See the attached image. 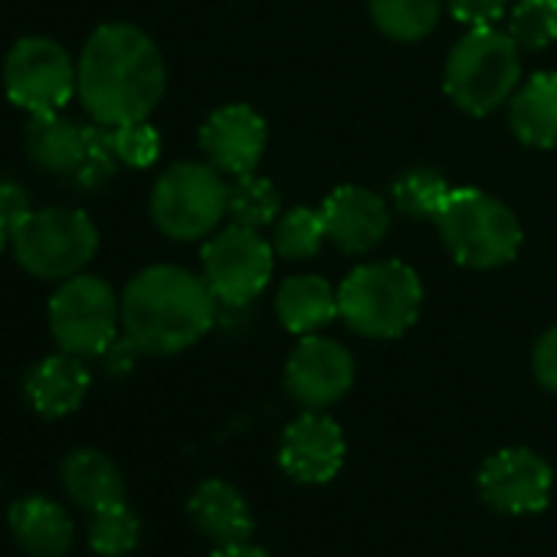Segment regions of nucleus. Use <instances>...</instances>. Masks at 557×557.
Wrapping results in <instances>:
<instances>
[{
  "label": "nucleus",
  "instance_id": "nucleus-15",
  "mask_svg": "<svg viewBox=\"0 0 557 557\" xmlns=\"http://www.w3.org/2000/svg\"><path fill=\"white\" fill-rule=\"evenodd\" d=\"M322 220L329 239L345 252L374 249L391 230V207L368 187L345 184L335 187L322 203Z\"/></svg>",
  "mask_w": 557,
  "mask_h": 557
},
{
  "label": "nucleus",
  "instance_id": "nucleus-11",
  "mask_svg": "<svg viewBox=\"0 0 557 557\" xmlns=\"http://www.w3.org/2000/svg\"><path fill=\"white\" fill-rule=\"evenodd\" d=\"M554 472L544 456L524 446L492 453L479 469V495L502 515H537L547 508Z\"/></svg>",
  "mask_w": 557,
  "mask_h": 557
},
{
  "label": "nucleus",
  "instance_id": "nucleus-10",
  "mask_svg": "<svg viewBox=\"0 0 557 557\" xmlns=\"http://www.w3.org/2000/svg\"><path fill=\"white\" fill-rule=\"evenodd\" d=\"M8 99L30 115H57L76 92V63L47 37H27L4 60Z\"/></svg>",
  "mask_w": 557,
  "mask_h": 557
},
{
  "label": "nucleus",
  "instance_id": "nucleus-1",
  "mask_svg": "<svg viewBox=\"0 0 557 557\" xmlns=\"http://www.w3.org/2000/svg\"><path fill=\"white\" fill-rule=\"evenodd\" d=\"M164 60L154 40L132 24H106L76 63V92L109 128L148 119L164 96Z\"/></svg>",
  "mask_w": 557,
  "mask_h": 557
},
{
  "label": "nucleus",
  "instance_id": "nucleus-9",
  "mask_svg": "<svg viewBox=\"0 0 557 557\" xmlns=\"http://www.w3.org/2000/svg\"><path fill=\"white\" fill-rule=\"evenodd\" d=\"M272 243L252 230L230 223L200 249V275L220 309H249L272 278Z\"/></svg>",
  "mask_w": 557,
  "mask_h": 557
},
{
  "label": "nucleus",
  "instance_id": "nucleus-19",
  "mask_svg": "<svg viewBox=\"0 0 557 557\" xmlns=\"http://www.w3.org/2000/svg\"><path fill=\"white\" fill-rule=\"evenodd\" d=\"M60 482L66 488V495L86 508L89 515L99 511V508H109V505H119L125 502V479H122V469L99 449H73L63 466H60Z\"/></svg>",
  "mask_w": 557,
  "mask_h": 557
},
{
  "label": "nucleus",
  "instance_id": "nucleus-35",
  "mask_svg": "<svg viewBox=\"0 0 557 557\" xmlns=\"http://www.w3.org/2000/svg\"><path fill=\"white\" fill-rule=\"evenodd\" d=\"M210 557H269L262 547H256V544H230V547H213V554Z\"/></svg>",
  "mask_w": 557,
  "mask_h": 557
},
{
  "label": "nucleus",
  "instance_id": "nucleus-30",
  "mask_svg": "<svg viewBox=\"0 0 557 557\" xmlns=\"http://www.w3.org/2000/svg\"><path fill=\"white\" fill-rule=\"evenodd\" d=\"M112 138H115L119 161L128 164V168H148L161 154V135H158V128L148 119L128 122V125H115Z\"/></svg>",
  "mask_w": 557,
  "mask_h": 557
},
{
  "label": "nucleus",
  "instance_id": "nucleus-31",
  "mask_svg": "<svg viewBox=\"0 0 557 557\" xmlns=\"http://www.w3.org/2000/svg\"><path fill=\"white\" fill-rule=\"evenodd\" d=\"M443 4L466 27H492L505 14L508 0H443Z\"/></svg>",
  "mask_w": 557,
  "mask_h": 557
},
{
  "label": "nucleus",
  "instance_id": "nucleus-13",
  "mask_svg": "<svg viewBox=\"0 0 557 557\" xmlns=\"http://www.w3.org/2000/svg\"><path fill=\"white\" fill-rule=\"evenodd\" d=\"M345 453L348 446H345L342 426L322 410H306L283 433V443H278V466H283L289 479L302 485H325L342 472Z\"/></svg>",
  "mask_w": 557,
  "mask_h": 557
},
{
  "label": "nucleus",
  "instance_id": "nucleus-29",
  "mask_svg": "<svg viewBox=\"0 0 557 557\" xmlns=\"http://www.w3.org/2000/svg\"><path fill=\"white\" fill-rule=\"evenodd\" d=\"M508 37L521 50H544L557 44V0H518Z\"/></svg>",
  "mask_w": 557,
  "mask_h": 557
},
{
  "label": "nucleus",
  "instance_id": "nucleus-2",
  "mask_svg": "<svg viewBox=\"0 0 557 557\" xmlns=\"http://www.w3.org/2000/svg\"><path fill=\"white\" fill-rule=\"evenodd\" d=\"M216 325V299L203 275L184 265H148L122 293V332L141 355H177Z\"/></svg>",
  "mask_w": 557,
  "mask_h": 557
},
{
  "label": "nucleus",
  "instance_id": "nucleus-7",
  "mask_svg": "<svg viewBox=\"0 0 557 557\" xmlns=\"http://www.w3.org/2000/svg\"><path fill=\"white\" fill-rule=\"evenodd\" d=\"M230 184L207 161L171 164L151 190L154 226L171 239H200L226 216Z\"/></svg>",
  "mask_w": 557,
  "mask_h": 557
},
{
  "label": "nucleus",
  "instance_id": "nucleus-26",
  "mask_svg": "<svg viewBox=\"0 0 557 557\" xmlns=\"http://www.w3.org/2000/svg\"><path fill=\"white\" fill-rule=\"evenodd\" d=\"M86 537L99 557H128L141 541V521L128 502H119L92 511Z\"/></svg>",
  "mask_w": 557,
  "mask_h": 557
},
{
  "label": "nucleus",
  "instance_id": "nucleus-12",
  "mask_svg": "<svg viewBox=\"0 0 557 557\" xmlns=\"http://www.w3.org/2000/svg\"><path fill=\"white\" fill-rule=\"evenodd\" d=\"M351 384H355L351 351L332 338L302 335V342L286 361V391L306 410H325L338 404L351 391Z\"/></svg>",
  "mask_w": 557,
  "mask_h": 557
},
{
  "label": "nucleus",
  "instance_id": "nucleus-22",
  "mask_svg": "<svg viewBox=\"0 0 557 557\" xmlns=\"http://www.w3.org/2000/svg\"><path fill=\"white\" fill-rule=\"evenodd\" d=\"M83 148H86L83 125L63 119L60 112L57 115H34L27 125V154L47 174L73 181V174L83 161Z\"/></svg>",
  "mask_w": 557,
  "mask_h": 557
},
{
  "label": "nucleus",
  "instance_id": "nucleus-23",
  "mask_svg": "<svg viewBox=\"0 0 557 557\" xmlns=\"http://www.w3.org/2000/svg\"><path fill=\"white\" fill-rule=\"evenodd\" d=\"M368 11L384 37L397 44H417L433 34L443 0H368Z\"/></svg>",
  "mask_w": 557,
  "mask_h": 557
},
{
  "label": "nucleus",
  "instance_id": "nucleus-20",
  "mask_svg": "<svg viewBox=\"0 0 557 557\" xmlns=\"http://www.w3.org/2000/svg\"><path fill=\"white\" fill-rule=\"evenodd\" d=\"M338 315V289L322 275H293L275 293V319L293 335H315Z\"/></svg>",
  "mask_w": 557,
  "mask_h": 557
},
{
  "label": "nucleus",
  "instance_id": "nucleus-28",
  "mask_svg": "<svg viewBox=\"0 0 557 557\" xmlns=\"http://www.w3.org/2000/svg\"><path fill=\"white\" fill-rule=\"evenodd\" d=\"M83 135H86V148H83V161L73 174V184L79 190H99L106 181L115 177L119 171V151H115V138H112V128L96 122V125H83Z\"/></svg>",
  "mask_w": 557,
  "mask_h": 557
},
{
  "label": "nucleus",
  "instance_id": "nucleus-21",
  "mask_svg": "<svg viewBox=\"0 0 557 557\" xmlns=\"http://www.w3.org/2000/svg\"><path fill=\"white\" fill-rule=\"evenodd\" d=\"M511 132L528 148L557 145V73H534L515 89L508 109Z\"/></svg>",
  "mask_w": 557,
  "mask_h": 557
},
{
  "label": "nucleus",
  "instance_id": "nucleus-16",
  "mask_svg": "<svg viewBox=\"0 0 557 557\" xmlns=\"http://www.w3.org/2000/svg\"><path fill=\"white\" fill-rule=\"evenodd\" d=\"M8 528L24 557H66L76 541L70 511L47 495H27L14 502L8 511Z\"/></svg>",
  "mask_w": 557,
  "mask_h": 557
},
{
  "label": "nucleus",
  "instance_id": "nucleus-6",
  "mask_svg": "<svg viewBox=\"0 0 557 557\" xmlns=\"http://www.w3.org/2000/svg\"><path fill=\"white\" fill-rule=\"evenodd\" d=\"M11 246L17 262L37 278L79 275L99 252V230L89 213L73 207L30 210L14 230Z\"/></svg>",
  "mask_w": 557,
  "mask_h": 557
},
{
  "label": "nucleus",
  "instance_id": "nucleus-32",
  "mask_svg": "<svg viewBox=\"0 0 557 557\" xmlns=\"http://www.w3.org/2000/svg\"><path fill=\"white\" fill-rule=\"evenodd\" d=\"M531 368H534V377L544 391L557 394V325L547 329L537 345H534V355H531Z\"/></svg>",
  "mask_w": 557,
  "mask_h": 557
},
{
  "label": "nucleus",
  "instance_id": "nucleus-17",
  "mask_svg": "<svg viewBox=\"0 0 557 557\" xmlns=\"http://www.w3.org/2000/svg\"><path fill=\"white\" fill-rule=\"evenodd\" d=\"M187 515L194 528L213 541V547H230V544H246L252 537V511L249 502L239 495L236 485L223 479H207L194 488L187 498Z\"/></svg>",
  "mask_w": 557,
  "mask_h": 557
},
{
  "label": "nucleus",
  "instance_id": "nucleus-5",
  "mask_svg": "<svg viewBox=\"0 0 557 557\" xmlns=\"http://www.w3.org/2000/svg\"><path fill=\"white\" fill-rule=\"evenodd\" d=\"M436 230L449 256L469 269L508 265L521 249L518 216L479 187H453L436 213Z\"/></svg>",
  "mask_w": 557,
  "mask_h": 557
},
{
  "label": "nucleus",
  "instance_id": "nucleus-14",
  "mask_svg": "<svg viewBox=\"0 0 557 557\" xmlns=\"http://www.w3.org/2000/svg\"><path fill=\"white\" fill-rule=\"evenodd\" d=\"M269 128L252 106H223L200 128V148L220 174H252L262 161Z\"/></svg>",
  "mask_w": 557,
  "mask_h": 557
},
{
  "label": "nucleus",
  "instance_id": "nucleus-4",
  "mask_svg": "<svg viewBox=\"0 0 557 557\" xmlns=\"http://www.w3.org/2000/svg\"><path fill=\"white\" fill-rule=\"evenodd\" d=\"M521 83V47L495 27H469L446 60V96L466 115H488Z\"/></svg>",
  "mask_w": 557,
  "mask_h": 557
},
{
  "label": "nucleus",
  "instance_id": "nucleus-36",
  "mask_svg": "<svg viewBox=\"0 0 557 557\" xmlns=\"http://www.w3.org/2000/svg\"><path fill=\"white\" fill-rule=\"evenodd\" d=\"M11 243V226L4 223V216H0V249H4Z\"/></svg>",
  "mask_w": 557,
  "mask_h": 557
},
{
  "label": "nucleus",
  "instance_id": "nucleus-27",
  "mask_svg": "<svg viewBox=\"0 0 557 557\" xmlns=\"http://www.w3.org/2000/svg\"><path fill=\"white\" fill-rule=\"evenodd\" d=\"M325 239L329 233H325L322 210H312V207L286 210L275 220V230H272V249L286 259H309L322 249Z\"/></svg>",
  "mask_w": 557,
  "mask_h": 557
},
{
  "label": "nucleus",
  "instance_id": "nucleus-34",
  "mask_svg": "<svg viewBox=\"0 0 557 557\" xmlns=\"http://www.w3.org/2000/svg\"><path fill=\"white\" fill-rule=\"evenodd\" d=\"M138 355H141V351H138V345L122 332V335L106 348L102 364H106V371H109V374H115V377H119V374H128V371L135 368Z\"/></svg>",
  "mask_w": 557,
  "mask_h": 557
},
{
  "label": "nucleus",
  "instance_id": "nucleus-8",
  "mask_svg": "<svg viewBox=\"0 0 557 557\" xmlns=\"http://www.w3.org/2000/svg\"><path fill=\"white\" fill-rule=\"evenodd\" d=\"M50 332L66 355L102 358L122 332V302L106 278L70 275L50 299Z\"/></svg>",
  "mask_w": 557,
  "mask_h": 557
},
{
  "label": "nucleus",
  "instance_id": "nucleus-3",
  "mask_svg": "<svg viewBox=\"0 0 557 557\" xmlns=\"http://www.w3.org/2000/svg\"><path fill=\"white\" fill-rule=\"evenodd\" d=\"M420 309L423 283L400 259L358 265L338 286V319H345V325L361 338H400L417 325Z\"/></svg>",
  "mask_w": 557,
  "mask_h": 557
},
{
  "label": "nucleus",
  "instance_id": "nucleus-33",
  "mask_svg": "<svg viewBox=\"0 0 557 557\" xmlns=\"http://www.w3.org/2000/svg\"><path fill=\"white\" fill-rule=\"evenodd\" d=\"M30 197L21 184L14 181H0V216H4V223L14 230L27 213H30Z\"/></svg>",
  "mask_w": 557,
  "mask_h": 557
},
{
  "label": "nucleus",
  "instance_id": "nucleus-18",
  "mask_svg": "<svg viewBox=\"0 0 557 557\" xmlns=\"http://www.w3.org/2000/svg\"><path fill=\"white\" fill-rule=\"evenodd\" d=\"M89 387H92L89 368L83 364V358L66 355V351L34 364L24 381V394H27L30 407L47 420L76 413L83 407Z\"/></svg>",
  "mask_w": 557,
  "mask_h": 557
},
{
  "label": "nucleus",
  "instance_id": "nucleus-25",
  "mask_svg": "<svg viewBox=\"0 0 557 557\" xmlns=\"http://www.w3.org/2000/svg\"><path fill=\"white\" fill-rule=\"evenodd\" d=\"M449 181L433 171V168H410L404 171L394 184H391V200L404 216H430L436 220V213L443 210L446 197H449Z\"/></svg>",
  "mask_w": 557,
  "mask_h": 557
},
{
  "label": "nucleus",
  "instance_id": "nucleus-24",
  "mask_svg": "<svg viewBox=\"0 0 557 557\" xmlns=\"http://www.w3.org/2000/svg\"><path fill=\"white\" fill-rule=\"evenodd\" d=\"M278 207H283V197H278L275 184L262 174H239L230 184V203H226V216L239 226H252L262 230L269 223L278 220Z\"/></svg>",
  "mask_w": 557,
  "mask_h": 557
}]
</instances>
